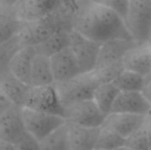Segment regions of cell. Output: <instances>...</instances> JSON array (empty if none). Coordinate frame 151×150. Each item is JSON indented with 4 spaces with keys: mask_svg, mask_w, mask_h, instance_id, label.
I'll list each match as a JSON object with an SVG mask.
<instances>
[{
    "mask_svg": "<svg viewBox=\"0 0 151 150\" xmlns=\"http://www.w3.org/2000/svg\"><path fill=\"white\" fill-rule=\"evenodd\" d=\"M73 30L94 42L133 40L123 20L111 10L91 0H73Z\"/></svg>",
    "mask_w": 151,
    "mask_h": 150,
    "instance_id": "obj_1",
    "label": "cell"
},
{
    "mask_svg": "<svg viewBox=\"0 0 151 150\" xmlns=\"http://www.w3.org/2000/svg\"><path fill=\"white\" fill-rule=\"evenodd\" d=\"M73 11V0H65L58 8L45 17L33 22H22L17 34L22 45L35 46L57 33L72 31Z\"/></svg>",
    "mask_w": 151,
    "mask_h": 150,
    "instance_id": "obj_2",
    "label": "cell"
},
{
    "mask_svg": "<svg viewBox=\"0 0 151 150\" xmlns=\"http://www.w3.org/2000/svg\"><path fill=\"white\" fill-rule=\"evenodd\" d=\"M124 24L133 40L150 42L151 0H128Z\"/></svg>",
    "mask_w": 151,
    "mask_h": 150,
    "instance_id": "obj_3",
    "label": "cell"
},
{
    "mask_svg": "<svg viewBox=\"0 0 151 150\" xmlns=\"http://www.w3.org/2000/svg\"><path fill=\"white\" fill-rule=\"evenodd\" d=\"M97 85L99 83L93 72L79 74L64 82L54 83V87L64 108L76 102L92 99L93 92Z\"/></svg>",
    "mask_w": 151,
    "mask_h": 150,
    "instance_id": "obj_4",
    "label": "cell"
},
{
    "mask_svg": "<svg viewBox=\"0 0 151 150\" xmlns=\"http://www.w3.org/2000/svg\"><path fill=\"white\" fill-rule=\"evenodd\" d=\"M21 116L26 133L40 141L54 130L63 126L65 119L58 115L21 108Z\"/></svg>",
    "mask_w": 151,
    "mask_h": 150,
    "instance_id": "obj_5",
    "label": "cell"
},
{
    "mask_svg": "<svg viewBox=\"0 0 151 150\" xmlns=\"http://www.w3.org/2000/svg\"><path fill=\"white\" fill-rule=\"evenodd\" d=\"M23 107L64 118V107L54 83L48 86L30 87Z\"/></svg>",
    "mask_w": 151,
    "mask_h": 150,
    "instance_id": "obj_6",
    "label": "cell"
},
{
    "mask_svg": "<svg viewBox=\"0 0 151 150\" xmlns=\"http://www.w3.org/2000/svg\"><path fill=\"white\" fill-rule=\"evenodd\" d=\"M105 118L92 99L76 102L64 108L65 121L82 126L101 127Z\"/></svg>",
    "mask_w": 151,
    "mask_h": 150,
    "instance_id": "obj_7",
    "label": "cell"
},
{
    "mask_svg": "<svg viewBox=\"0 0 151 150\" xmlns=\"http://www.w3.org/2000/svg\"><path fill=\"white\" fill-rule=\"evenodd\" d=\"M101 44L73 30L70 32L69 48L77 61L81 73L91 72L95 69Z\"/></svg>",
    "mask_w": 151,
    "mask_h": 150,
    "instance_id": "obj_8",
    "label": "cell"
},
{
    "mask_svg": "<svg viewBox=\"0 0 151 150\" xmlns=\"http://www.w3.org/2000/svg\"><path fill=\"white\" fill-rule=\"evenodd\" d=\"M65 0H18L12 6L24 23L36 21L58 8Z\"/></svg>",
    "mask_w": 151,
    "mask_h": 150,
    "instance_id": "obj_9",
    "label": "cell"
},
{
    "mask_svg": "<svg viewBox=\"0 0 151 150\" xmlns=\"http://www.w3.org/2000/svg\"><path fill=\"white\" fill-rule=\"evenodd\" d=\"M151 103L139 91H119L110 113H126L141 116L150 114Z\"/></svg>",
    "mask_w": 151,
    "mask_h": 150,
    "instance_id": "obj_10",
    "label": "cell"
},
{
    "mask_svg": "<svg viewBox=\"0 0 151 150\" xmlns=\"http://www.w3.org/2000/svg\"><path fill=\"white\" fill-rule=\"evenodd\" d=\"M25 134L21 107L12 105L0 116V141L16 145Z\"/></svg>",
    "mask_w": 151,
    "mask_h": 150,
    "instance_id": "obj_11",
    "label": "cell"
},
{
    "mask_svg": "<svg viewBox=\"0 0 151 150\" xmlns=\"http://www.w3.org/2000/svg\"><path fill=\"white\" fill-rule=\"evenodd\" d=\"M150 115L141 116L126 113H110L106 116L102 126L111 130L127 140L143 126Z\"/></svg>",
    "mask_w": 151,
    "mask_h": 150,
    "instance_id": "obj_12",
    "label": "cell"
},
{
    "mask_svg": "<svg viewBox=\"0 0 151 150\" xmlns=\"http://www.w3.org/2000/svg\"><path fill=\"white\" fill-rule=\"evenodd\" d=\"M54 83L69 80L81 73L77 61L69 46L50 57Z\"/></svg>",
    "mask_w": 151,
    "mask_h": 150,
    "instance_id": "obj_13",
    "label": "cell"
},
{
    "mask_svg": "<svg viewBox=\"0 0 151 150\" xmlns=\"http://www.w3.org/2000/svg\"><path fill=\"white\" fill-rule=\"evenodd\" d=\"M125 70L136 72L143 77L151 72L150 42L137 43L127 51L122 58Z\"/></svg>",
    "mask_w": 151,
    "mask_h": 150,
    "instance_id": "obj_14",
    "label": "cell"
},
{
    "mask_svg": "<svg viewBox=\"0 0 151 150\" xmlns=\"http://www.w3.org/2000/svg\"><path fill=\"white\" fill-rule=\"evenodd\" d=\"M137 43L134 40L125 39H112L102 43L95 68L122 64L127 51Z\"/></svg>",
    "mask_w": 151,
    "mask_h": 150,
    "instance_id": "obj_15",
    "label": "cell"
},
{
    "mask_svg": "<svg viewBox=\"0 0 151 150\" xmlns=\"http://www.w3.org/2000/svg\"><path fill=\"white\" fill-rule=\"evenodd\" d=\"M71 150L96 149L100 127H87L65 121Z\"/></svg>",
    "mask_w": 151,
    "mask_h": 150,
    "instance_id": "obj_16",
    "label": "cell"
},
{
    "mask_svg": "<svg viewBox=\"0 0 151 150\" xmlns=\"http://www.w3.org/2000/svg\"><path fill=\"white\" fill-rule=\"evenodd\" d=\"M35 54L36 50L35 46H23L12 57L8 65L9 72L14 77L29 86L31 65Z\"/></svg>",
    "mask_w": 151,
    "mask_h": 150,
    "instance_id": "obj_17",
    "label": "cell"
},
{
    "mask_svg": "<svg viewBox=\"0 0 151 150\" xmlns=\"http://www.w3.org/2000/svg\"><path fill=\"white\" fill-rule=\"evenodd\" d=\"M30 86L14 77L9 70L0 74V90L12 105L23 107Z\"/></svg>",
    "mask_w": 151,
    "mask_h": 150,
    "instance_id": "obj_18",
    "label": "cell"
},
{
    "mask_svg": "<svg viewBox=\"0 0 151 150\" xmlns=\"http://www.w3.org/2000/svg\"><path fill=\"white\" fill-rule=\"evenodd\" d=\"M54 83L50 57L37 53L35 55L30 71V87H42Z\"/></svg>",
    "mask_w": 151,
    "mask_h": 150,
    "instance_id": "obj_19",
    "label": "cell"
},
{
    "mask_svg": "<svg viewBox=\"0 0 151 150\" xmlns=\"http://www.w3.org/2000/svg\"><path fill=\"white\" fill-rule=\"evenodd\" d=\"M21 25L13 6L0 4V44L16 35Z\"/></svg>",
    "mask_w": 151,
    "mask_h": 150,
    "instance_id": "obj_20",
    "label": "cell"
},
{
    "mask_svg": "<svg viewBox=\"0 0 151 150\" xmlns=\"http://www.w3.org/2000/svg\"><path fill=\"white\" fill-rule=\"evenodd\" d=\"M118 88L112 82L102 83L96 86L93 92L92 100L98 109L107 116L110 114L113 103L119 94Z\"/></svg>",
    "mask_w": 151,
    "mask_h": 150,
    "instance_id": "obj_21",
    "label": "cell"
},
{
    "mask_svg": "<svg viewBox=\"0 0 151 150\" xmlns=\"http://www.w3.org/2000/svg\"><path fill=\"white\" fill-rule=\"evenodd\" d=\"M70 32L63 31L57 33L44 42L35 45L36 52L50 57L68 47L70 42Z\"/></svg>",
    "mask_w": 151,
    "mask_h": 150,
    "instance_id": "obj_22",
    "label": "cell"
},
{
    "mask_svg": "<svg viewBox=\"0 0 151 150\" xmlns=\"http://www.w3.org/2000/svg\"><path fill=\"white\" fill-rule=\"evenodd\" d=\"M41 150H71L65 123L39 141Z\"/></svg>",
    "mask_w": 151,
    "mask_h": 150,
    "instance_id": "obj_23",
    "label": "cell"
},
{
    "mask_svg": "<svg viewBox=\"0 0 151 150\" xmlns=\"http://www.w3.org/2000/svg\"><path fill=\"white\" fill-rule=\"evenodd\" d=\"M146 77V76H145ZM145 77L128 71L123 70L112 81L113 85L118 88L119 91H139L141 92L144 81Z\"/></svg>",
    "mask_w": 151,
    "mask_h": 150,
    "instance_id": "obj_24",
    "label": "cell"
},
{
    "mask_svg": "<svg viewBox=\"0 0 151 150\" xmlns=\"http://www.w3.org/2000/svg\"><path fill=\"white\" fill-rule=\"evenodd\" d=\"M125 146L135 150H150V115L143 126L126 140Z\"/></svg>",
    "mask_w": 151,
    "mask_h": 150,
    "instance_id": "obj_25",
    "label": "cell"
},
{
    "mask_svg": "<svg viewBox=\"0 0 151 150\" xmlns=\"http://www.w3.org/2000/svg\"><path fill=\"white\" fill-rule=\"evenodd\" d=\"M126 144V140L111 130L101 126L99 129L96 149L101 150H117Z\"/></svg>",
    "mask_w": 151,
    "mask_h": 150,
    "instance_id": "obj_26",
    "label": "cell"
},
{
    "mask_svg": "<svg viewBox=\"0 0 151 150\" xmlns=\"http://www.w3.org/2000/svg\"><path fill=\"white\" fill-rule=\"evenodd\" d=\"M22 47V42L18 34L0 44V74L8 71L10 60Z\"/></svg>",
    "mask_w": 151,
    "mask_h": 150,
    "instance_id": "obj_27",
    "label": "cell"
},
{
    "mask_svg": "<svg viewBox=\"0 0 151 150\" xmlns=\"http://www.w3.org/2000/svg\"><path fill=\"white\" fill-rule=\"evenodd\" d=\"M94 3L100 4L114 13H116L124 22V19L127 16L128 0H91Z\"/></svg>",
    "mask_w": 151,
    "mask_h": 150,
    "instance_id": "obj_28",
    "label": "cell"
},
{
    "mask_svg": "<svg viewBox=\"0 0 151 150\" xmlns=\"http://www.w3.org/2000/svg\"><path fill=\"white\" fill-rule=\"evenodd\" d=\"M15 147L17 150H41L39 141L27 133Z\"/></svg>",
    "mask_w": 151,
    "mask_h": 150,
    "instance_id": "obj_29",
    "label": "cell"
},
{
    "mask_svg": "<svg viewBox=\"0 0 151 150\" xmlns=\"http://www.w3.org/2000/svg\"><path fill=\"white\" fill-rule=\"evenodd\" d=\"M12 103L7 99V97L4 95V93L0 90V116L5 111H7L11 106H12Z\"/></svg>",
    "mask_w": 151,
    "mask_h": 150,
    "instance_id": "obj_30",
    "label": "cell"
},
{
    "mask_svg": "<svg viewBox=\"0 0 151 150\" xmlns=\"http://www.w3.org/2000/svg\"><path fill=\"white\" fill-rule=\"evenodd\" d=\"M0 150H17L14 144L0 141Z\"/></svg>",
    "mask_w": 151,
    "mask_h": 150,
    "instance_id": "obj_31",
    "label": "cell"
},
{
    "mask_svg": "<svg viewBox=\"0 0 151 150\" xmlns=\"http://www.w3.org/2000/svg\"><path fill=\"white\" fill-rule=\"evenodd\" d=\"M18 0H0L1 4H5V5H10L12 6Z\"/></svg>",
    "mask_w": 151,
    "mask_h": 150,
    "instance_id": "obj_32",
    "label": "cell"
},
{
    "mask_svg": "<svg viewBox=\"0 0 151 150\" xmlns=\"http://www.w3.org/2000/svg\"><path fill=\"white\" fill-rule=\"evenodd\" d=\"M117 150H135V149H131V148H129V147H127V146H124V147H122V148H120V149H119Z\"/></svg>",
    "mask_w": 151,
    "mask_h": 150,
    "instance_id": "obj_33",
    "label": "cell"
},
{
    "mask_svg": "<svg viewBox=\"0 0 151 150\" xmlns=\"http://www.w3.org/2000/svg\"><path fill=\"white\" fill-rule=\"evenodd\" d=\"M94 150H101V149H94Z\"/></svg>",
    "mask_w": 151,
    "mask_h": 150,
    "instance_id": "obj_34",
    "label": "cell"
}]
</instances>
